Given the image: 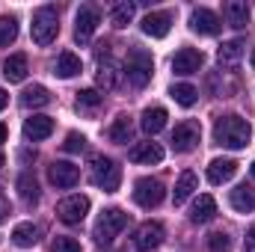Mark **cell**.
Segmentation results:
<instances>
[{
  "label": "cell",
  "instance_id": "1",
  "mask_svg": "<svg viewBox=\"0 0 255 252\" xmlns=\"http://www.w3.org/2000/svg\"><path fill=\"white\" fill-rule=\"evenodd\" d=\"M250 136H253V127L241 116H220L217 125H214V142L223 145V148H232V151L247 148Z\"/></svg>",
  "mask_w": 255,
  "mask_h": 252
},
{
  "label": "cell",
  "instance_id": "2",
  "mask_svg": "<svg viewBox=\"0 0 255 252\" xmlns=\"http://www.w3.org/2000/svg\"><path fill=\"white\" fill-rule=\"evenodd\" d=\"M151 74H154V60H151V54L142 51V48H130V51H128V60H125L128 83L136 86V89H142V86L151 80Z\"/></svg>",
  "mask_w": 255,
  "mask_h": 252
},
{
  "label": "cell",
  "instance_id": "3",
  "mask_svg": "<svg viewBox=\"0 0 255 252\" xmlns=\"http://www.w3.org/2000/svg\"><path fill=\"white\" fill-rule=\"evenodd\" d=\"M30 36L39 48H48L57 36H60V18H57V9L54 6H42L36 15H33V27H30Z\"/></svg>",
  "mask_w": 255,
  "mask_h": 252
},
{
  "label": "cell",
  "instance_id": "4",
  "mask_svg": "<svg viewBox=\"0 0 255 252\" xmlns=\"http://www.w3.org/2000/svg\"><path fill=\"white\" fill-rule=\"evenodd\" d=\"M89 178H92V184H95L98 190L116 193L119 184H122V169H119L110 157L98 154V157H92V163H89Z\"/></svg>",
  "mask_w": 255,
  "mask_h": 252
},
{
  "label": "cell",
  "instance_id": "5",
  "mask_svg": "<svg viewBox=\"0 0 255 252\" xmlns=\"http://www.w3.org/2000/svg\"><path fill=\"white\" fill-rule=\"evenodd\" d=\"M128 226V214L122 208H107L101 217H98V223H95V241L98 244H113L116 238H119V232Z\"/></svg>",
  "mask_w": 255,
  "mask_h": 252
},
{
  "label": "cell",
  "instance_id": "6",
  "mask_svg": "<svg viewBox=\"0 0 255 252\" xmlns=\"http://www.w3.org/2000/svg\"><path fill=\"white\" fill-rule=\"evenodd\" d=\"M163 196H166V187H163L157 178H139V181L133 184V202H136L139 208H145V211L157 208V205L163 202Z\"/></svg>",
  "mask_w": 255,
  "mask_h": 252
},
{
  "label": "cell",
  "instance_id": "7",
  "mask_svg": "<svg viewBox=\"0 0 255 252\" xmlns=\"http://www.w3.org/2000/svg\"><path fill=\"white\" fill-rule=\"evenodd\" d=\"M86 214H89V196H80V193H74V196H65L63 202L57 205V217L63 220L65 226H74V223H80Z\"/></svg>",
  "mask_w": 255,
  "mask_h": 252
},
{
  "label": "cell",
  "instance_id": "8",
  "mask_svg": "<svg viewBox=\"0 0 255 252\" xmlns=\"http://www.w3.org/2000/svg\"><path fill=\"white\" fill-rule=\"evenodd\" d=\"M98 24H101V12L95 9V6H80L77 9V21H74V39L83 45V42H89L92 39V33L98 30Z\"/></svg>",
  "mask_w": 255,
  "mask_h": 252
},
{
  "label": "cell",
  "instance_id": "9",
  "mask_svg": "<svg viewBox=\"0 0 255 252\" xmlns=\"http://www.w3.org/2000/svg\"><path fill=\"white\" fill-rule=\"evenodd\" d=\"M163 238H166V232L160 223H142L133 235V247H136V252H154L163 244Z\"/></svg>",
  "mask_w": 255,
  "mask_h": 252
},
{
  "label": "cell",
  "instance_id": "10",
  "mask_svg": "<svg viewBox=\"0 0 255 252\" xmlns=\"http://www.w3.org/2000/svg\"><path fill=\"white\" fill-rule=\"evenodd\" d=\"M48 178H51L54 187L68 190V187H74V184L80 181V169H77L74 163H68V160H54L51 169H48Z\"/></svg>",
  "mask_w": 255,
  "mask_h": 252
},
{
  "label": "cell",
  "instance_id": "11",
  "mask_svg": "<svg viewBox=\"0 0 255 252\" xmlns=\"http://www.w3.org/2000/svg\"><path fill=\"white\" fill-rule=\"evenodd\" d=\"M199 145V125L196 122H181V125H175L172 130V148L178 151V154H187Z\"/></svg>",
  "mask_w": 255,
  "mask_h": 252
},
{
  "label": "cell",
  "instance_id": "12",
  "mask_svg": "<svg viewBox=\"0 0 255 252\" xmlns=\"http://www.w3.org/2000/svg\"><path fill=\"white\" fill-rule=\"evenodd\" d=\"M220 18H217V12H211V9H193L190 12V30L193 33H199V36H217L220 33Z\"/></svg>",
  "mask_w": 255,
  "mask_h": 252
},
{
  "label": "cell",
  "instance_id": "13",
  "mask_svg": "<svg viewBox=\"0 0 255 252\" xmlns=\"http://www.w3.org/2000/svg\"><path fill=\"white\" fill-rule=\"evenodd\" d=\"M205 63V57H202V51H196V48H181L175 57H172V71L175 74H196L199 68Z\"/></svg>",
  "mask_w": 255,
  "mask_h": 252
},
{
  "label": "cell",
  "instance_id": "14",
  "mask_svg": "<svg viewBox=\"0 0 255 252\" xmlns=\"http://www.w3.org/2000/svg\"><path fill=\"white\" fill-rule=\"evenodd\" d=\"M128 157H130L133 163L151 166V163H160V160H163V148H160V142H136V145L128 151Z\"/></svg>",
  "mask_w": 255,
  "mask_h": 252
},
{
  "label": "cell",
  "instance_id": "15",
  "mask_svg": "<svg viewBox=\"0 0 255 252\" xmlns=\"http://www.w3.org/2000/svg\"><path fill=\"white\" fill-rule=\"evenodd\" d=\"M235 172H238V163L232 157H217L208 163V181L211 184H226L235 178Z\"/></svg>",
  "mask_w": 255,
  "mask_h": 252
},
{
  "label": "cell",
  "instance_id": "16",
  "mask_svg": "<svg viewBox=\"0 0 255 252\" xmlns=\"http://www.w3.org/2000/svg\"><path fill=\"white\" fill-rule=\"evenodd\" d=\"M169 24H172L169 12H151V15H145V21H142V33L151 36V39H166V36H169Z\"/></svg>",
  "mask_w": 255,
  "mask_h": 252
},
{
  "label": "cell",
  "instance_id": "17",
  "mask_svg": "<svg viewBox=\"0 0 255 252\" xmlns=\"http://www.w3.org/2000/svg\"><path fill=\"white\" fill-rule=\"evenodd\" d=\"M223 15H226V24L235 27V30H244L250 24V6L244 0H229L223 6Z\"/></svg>",
  "mask_w": 255,
  "mask_h": 252
},
{
  "label": "cell",
  "instance_id": "18",
  "mask_svg": "<svg viewBox=\"0 0 255 252\" xmlns=\"http://www.w3.org/2000/svg\"><path fill=\"white\" fill-rule=\"evenodd\" d=\"M166 119H169V113H166L163 107H148V110H142V116H139V127H142L148 136H154V133H160V130L166 127Z\"/></svg>",
  "mask_w": 255,
  "mask_h": 252
},
{
  "label": "cell",
  "instance_id": "19",
  "mask_svg": "<svg viewBox=\"0 0 255 252\" xmlns=\"http://www.w3.org/2000/svg\"><path fill=\"white\" fill-rule=\"evenodd\" d=\"M51 133H54V119H51V116H33V119L24 122V136L33 139V142L48 139Z\"/></svg>",
  "mask_w": 255,
  "mask_h": 252
},
{
  "label": "cell",
  "instance_id": "20",
  "mask_svg": "<svg viewBox=\"0 0 255 252\" xmlns=\"http://www.w3.org/2000/svg\"><path fill=\"white\" fill-rule=\"evenodd\" d=\"M217 217V202H214V196H199L196 199V205H193V211H190V220L196 223V226H205V223H211Z\"/></svg>",
  "mask_w": 255,
  "mask_h": 252
},
{
  "label": "cell",
  "instance_id": "21",
  "mask_svg": "<svg viewBox=\"0 0 255 252\" xmlns=\"http://www.w3.org/2000/svg\"><path fill=\"white\" fill-rule=\"evenodd\" d=\"M27 71H30V65H27V57H24V54H12V57H6V63H3V74H6L9 83H21V80L27 77Z\"/></svg>",
  "mask_w": 255,
  "mask_h": 252
},
{
  "label": "cell",
  "instance_id": "22",
  "mask_svg": "<svg viewBox=\"0 0 255 252\" xmlns=\"http://www.w3.org/2000/svg\"><path fill=\"white\" fill-rule=\"evenodd\" d=\"M229 202H232V208H235L238 214H250V211H255V190L247 187V184H241V187L232 190Z\"/></svg>",
  "mask_w": 255,
  "mask_h": 252
},
{
  "label": "cell",
  "instance_id": "23",
  "mask_svg": "<svg viewBox=\"0 0 255 252\" xmlns=\"http://www.w3.org/2000/svg\"><path fill=\"white\" fill-rule=\"evenodd\" d=\"M199 187V178H196V172H181V178L175 181V190H172V199H175V205H184L187 199L193 196V190Z\"/></svg>",
  "mask_w": 255,
  "mask_h": 252
},
{
  "label": "cell",
  "instance_id": "24",
  "mask_svg": "<svg viewBox=\"0 0 255 252\" xmlns=\"http://www.w3.org/2000/svg\"><path fill=\"white\" fill-rule=\"evenodd\" d=\"M244 57V42L241 39H232V42H223L220 51H217V60L220 65H238Z\"/></svg>",
  "mask_w": 255,
  "mask_h": 252
},
{
  "label": "cell",
  "instance_id": "25",
  "mask_svg": "<svg viewBox=\"0 0 255 252\" xmlns=\"http://www.w3.org/2000/svg\"><path fill=\"white\" fill-rule=\"evenodd\" d=\"M54 68H57L54 74H60V77H65V80H68V77L80 74V68H83V65H80V57H77V54H71V51H63V54L57 57V65H54Z\"/></svg>",
  "mask_w": 255,
  "mask_h": 252
},
{
  "label": "cell",
  "instance_id": "26",
  "mask_svg": "<svg viewBox=\"0 0 255 252\" xmlns=\"http://www.w3.org/2000/svg\"><path fill=\"white\" fill-rule=\"evenodd\" d=\"M21 104L24 107H45V104H51V92L45 89V86H27L24 89V95H21Z\"/></svg>",
  "mask_w": 255,
  "mask_h": 252
},
{
  "label": "cell",
  "instance_id": "27",
  "mask_svg": "<svg viewBox=\"0 0 255 252\" xmlns=\"http://www.w3.org/2000/svg\"><path fill=\"white\" fill-rule=\"evenodd\" d=\"M36 241H39V229L33 223H21V226L12 229V244L15 247H33Z\"/></svg>",
  "mask_w": 255,
  "mask_h": 252
},
{
  "label": "cell",
  "instance_id": "28",
  "mask_svg": "<svg viewBox=\"0 0 255 252\" xmlns=\"http://www.w3.org/2000/svg\"><path fill=\"white\" fill-rule=\"evenodd\" d=\"M169 95H172V98H175V104H181V107H193V104L199 101V89L190 86V83H175Z\"/></svg>",
  "mask_w": 255,
  "mask_h": 252
},
{
  "label": "cell",
  "instance_id": "29",
  "mask_svg": "<svg viewBox=\"0 0 255 252\" xmlns=\"http://www.w3.org/2000/svg\"><path fill=\"white\" fill-rule=\"evenodd\" d=\"M133 12H136V6H133V3H128V0L116 3V6H113V12H110V21H113V27H116V30L128 27V24H130V18H133Z\"/></svg>",
  "mask_w": 255,
  "mask_h": 252
},
{
  "label": "cell",
  "instance_id": "30",
  "mask_svg": "<svg viewBox=\"0 0 255 252\" xmlns=\"http://www.w3.org/2000/svg\"><path fill=\"white\" fill-rule=\"evenodd\" d=\"M18 196H21L24 202H36V199H39V181H36L33 172H24V175L18 178Z\"/></svg>",
  "mask_w": 255,
  "mask_h": 252
},
{
  "label": "cell",
  "instance_id": "31",
  "mask_svg": "<svg viewBox=\"0 0 255 252\" xmlns=\"http://www.w3.org/2000/svg\"><path fill=\"white\" fill-rule=\"evenodd\" d=\"M15 39H18V21L12 15H3L0 18V48H9Z\"/></svg>",
  "mask_w": 255,
  "mask_h": 252
},
{
  "label": "cell",
  "instance_id": "32",
  "mask_svg": "<svg viewBox=\"0 0 255 252\" xmlns=\"http://www.w3.org/2000/svg\"><path fill=\"white\" fill-rule=\"evenodd\" d=\"M130 136H133V127H130V119L128 116H119L116 122H113V127H110V139L113 142H130Z\"/></svg>",
  "mask_w": 255,
  "mask_h": 252
},
{
  "label": "cell",
  "instance_id": "33",
  "mask_svg": "<svg viewBox=\"0 0 255 252\" xmlns=\"http://www.w3.org/2000/svg\"><path fill=\"white\" fill-rule=\"evenodd\" d=\"M98 83L104 86V89H116V83H119V68L116 63H101L98 65Z\"/></svg>",
  "mask_w": 255,
  "mask_h": 252
},
{
  "label": "cell",
  "instance_id": "34",
  "mask_svg": "<svg viewBox=\"0 0 255 252\" xmlns=\"http://www.w3.org/2000/svg\"><path fill=\"white\" fill-rule=\"evenodd\" d=\"M101 101H104V98H101L95 89H80V92H77V107H80V110H95Z\"/></svg>",
  "mask_w": 255,
  "mask_h": 252
},
{
  "label": "cell",
  "instance_id": "35",
  "mask_svg": "<svg viewBox=\"0 0 255 252\" xmlns=\"http://www.w3.org/2000/svg\"><path fill=\"white\" fill-rule=\"evenodd\" d=\"M208 252H232V238L226 232H214L208 238Z\"/></svg>",
  "mask_w": 255,
  "mask_h": 252
},
{
  "label": "cell",
  "instance_id": "36",
  "mask_svg": "<svg viewBox=\"0 0 255 252\" xmlns=\"http://www.w3.org/2000/svg\"><path fill=\"white\" fill-rule=\"evenodd\" d=\"M63 148L68 151V154H74V151H83V148H86V136H83V133H77V130H71V133L65 136Z\"/></svg>",
  "mask_w": 255,
  "mask_h": 252
},
{
  "label": "cell",
  "instance_id": "37",
  "mask_svg": "<svg viewBox=\"0 0 255 252\" xmlns=\"http://www.w3.org/2000/svg\"><path fill=\"white\" fill-rule=\"evenodd\" d=\"M51 252H83V250H80V244H77L74 238H57L54 247H51Z\"/></svg>",
  "mask_w": 255,
  "mask_h": 252
},
{
  "label": "cell",
  "instance_id": "38",
  "mask_svg": "<svg viewBox=\"0 0 255 252\" xmlns=\"http://www.w3.org/2000/svg\"><path fill=\"white\" fill-rule=\"evenodd\" d=\"M247 252H255V226L247 232Z\"/></svg>",
  "mask_w": 255,
  "mask_h": 252
},
{
  "label": "cell",
  "instance_id": "39",
  "mask_svg": "<svg viewBox=\"0 0 255 252\" xmlns=\"http://www.w3.org/2000/svg\"><path fill=\"white\" fill-rule=\"evenodd\" d=\"M6 104H9V95H6V92H3V89H0V110H3V107H6Z\"/></svg>",
  "mask_w": 255,
  "mask_h": 252
},
{
  "label": "cell",
  "instance_id": "40",
  "mask_svg": "<svg viewBox=\"0 0 255 252\" xmlns=\"http://www.w3.org/2000/svg\"><path fill=\"white\" fill-rule=\"evenodd\" d=\"M6 136H9V127L0 125V142H6Z\"/></svg>",
  "mask_w": 255,
  "mask_h": 252
},
{
  "label": "cell",
  "instance_id": "41",
  "mask_svg": "<svg viewBox=\"0 0 255 252\" xmlns=\"http://www.w3.org/2000/svg\"><path fill=\"white\" fill-rule=\"evenodd\" d=\"M3 220H6V214H3V208H0V226H3Z\"/></svg>",
  "mask_w": 255,
  "mask_h": 252
},
{
  "label": "cell",
  "instance_id": "42",
  "mask_svg": "<svg viewBox=\"0 0 255 252\" xmlns=\"http://www.w3.org/2000/svg\"><path fill=\"white\" fill-rule=\"evenodd\" d=\"M3 163H6V157H3V151H0V166H3Z\"/></svg>",
  "mask_w": 255,
  "mask_h": 252
},
{
  "label": "cell",
  "instance_id": "43",
  "mask_svg": "<svg viewBox=\"0 0 255 252\" xmlns=\"http://www.w3.org/2000/svg\"><path fill=\"white\" fill-rule=\"evenodd\" d=\"M253 68H255V51H253Z\"/></svg>",
  "mask_w": 255,
  "mask_h": 252
},
{
  "label": "cell",
  "instance_id": "44",
  "mask_svg": "<svg viewBox=\"0 0 255 252\" xmlns=\"http://www.w3.org/2000/svg\"><path fill=\"white\" fill-rule=\"evenodd\" d=\"M253 178H255V163H253Z\"/></svg>",
  "mask_w": 255,
  "mask_h": 252
}]
</instances>
